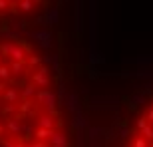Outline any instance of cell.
Wrapping results in <instances>:
<instances>
[{"label": "cell", "mask_w": 153, "mask_h": 147, "mask_svg": "<svg viewBox=\"0 0 153 147\" xmlns=\"http://www.w3.org/2000/svg\"><path fill=\"white\" fill-rule=\"evenodd\" d=\"M24 34L28 36L30 40H36V44L40 46V48H44L46 52L48 50H52V46H54V34H52L50 30H44V28H38V30H32V32H24Z\"/></svg>", "instance_id": "6da1fadb"}, {"label": "cell", "mask_w": 153, "mask_h": 147, "mask_svg": "<svg viewBox=\"0 0 153 147\" xmlns=\"http://www.w3.org/2000/svg\"><path fill=\"white\" fill-rule=\"evenodd\" d=\"M50 74H52V70L42 64V66H40L38 70H34V74H32V84H34L36 88H40V90H48L50 84H52Z\"/></svg>", "instance_id": "7a4b0ae2"}, {"label": "cell", "mask_w": 153, "mask_h": 147, "mask_svg": "<svg viewBox=\"0 0 153 147\" xmlns=\"http://www.w3.org/2000/svg\"><path fill=\"white\" fill-rule=\"evenodd\" d=\"M36 102H38L40 105H44L46 109L58 108V96H56V91H52V90H38Z\"/></svg>", "instance_id": "3957f363"}, {"label": "cell", "mask_w": 153, "mask_h": 147, "mask_svg": "<svg viewBox=\"0 0 153 147\" xmlns=\"http://www.w3.org/2000/svg\"><path fill=\"white\" fill-rule=\"evenodd\" d=\"M103 133L105 129L103 127H88V147H100L103 141Z\"/></svg>", "instance_id": "277c9868"}, {"label": "cell", "mask_w": 153, "mask_h": 147, "mask_svg": "<svg viewBox=\"0 0 153 147\" xmlns=\"http://www.w3.org/2000/svg\"><path fill=\"white\" fill-rule=\"evenodd\" d=\"M42 64L48 66L50 70H54V72H58V76L62 78V66H60V56H58V54L48 52L46 56H42Z\"/></svg>", "instance_id": "5b68a950"}, {"label": "cell", "mask_w": 153, "mask_h": 147, "mask_svg": "<svg viewBox=\"0 0 153 147\" xmlns=\"http://www.w3.org/2000/svg\"><path fill=\"white\" fill-rule=\"evenodd\" d=\"M2 125H4V131L20 137V131H22V115H16V117H12V119H6V121H2Z\"/></svg>", "instance_id": "8992f818"}, {"label": "cell", "mask_w": 153, "mask_h": 147, "mask_svg": "<svg viewBox=\"0 0 153 147\" xmlns=\"http://www.w3.org/2000/svg\"><path fill=\"white\" fill-rule=\"evenodd\" d=\"M38 127L48 131H56V127H62V119H54L50 115H40L38 117Z\"/></svg>", "instance_id": "52a82bcc"}, {"label": "cell", "mask_w": 153, "mask_h": 147, "mask_svg": "<svg viewBox=\"0 0 153 147\" xmlns=\"http://www.w3.org/2000/svg\"><path fill=\"white\" fill-rule=\"evenodd\" d=\"M48 145L50 147H68L70 141H68V135L64 131H52L50 139H48Z\"/></svg>", "instance_id": "ba28073f"}, {"label": "cell", "mask_w": 153, "mask_h": 147, "mask_svg": "<svg viewBox=\"0 0 153 147\" xmlns=\"http://www.w3.org/2000/svg\"><path fill=\"white\" fill-rule=\"evenodd\" d=\"M66 108L70 109V113H72V115H76V113H79L82 111V108H79V97H78V94H74V91H72V94H68V97H66Z\"/></svg>", "instance_id": "9c48e42d"}, {"label": "cell", "mask_w": 153, "mask_h": 147, "mask_svg": "<svg viewBox=\"0 0 153 147\" xmlns=\"http://www.w3.org/2000/svg\"><path fill=\"white\" fill-rule=\"evenodd\" d=\"M44 16H46V22H48V26H56L58 20H60V8H58V6L46 8V10H44Z\"/></svg>", "instance_id": "30bf717a"}, {"label": "cell", "mask_w": 153, "mask_h": 147, "mask_svg": "<svg viewBox=\"0 0 153 147\" xmlns=\"http://www.w3.org/2000/svg\"><path fill=\"white\" fill-rule=\"evenodd\" d=\"M36 94H38V88H36L34 84H28L20 90V99H22V102H30V97H34Z\"/></svg>", "instance_id": "8fae6325"}, {"label": "cell", "mask_w": 153, "mask_h": 147, "mask_svg": "<svg viewBox=\"0 0 153 147\" xmlns=\"http://www.w3.org/2000/svg\"><path fill=\"white\" fill-rule=\"evenodd\" d=\"M8 66H10L12 78H14V76H24L26 70H28V64H26V62H10Z\"/></svg>", "instance_id": "7c38bea8"}, {"label": "cell", "mask_w": 153, "mask_h": 147, "mask_svg": "<svg viewBox=\"0 0 153 147\" xmlns=\"http://www.w3.org/2000/svg\"><path fill=\"white\" fill-rule=\"evenodd\" d=\"M72 125H74L76 129H78V133H82V131L88 127V119H85L84 113L79 111V113H76V115H74V121H72Z\"/></svg>", "instance_id": "4fadbf2b"}, {"label": "cell", "mask_w": 153, "mask_h": 147, "mask_svg": "<svg viewBox=\"0 0 153 147\" xmlns=\"http://www.w3.org/2000/svg\"><path fill=\"white\" fill-rule=\"evenodd\" d=\"M0 82H4V84H8V82H14V78H12V72H10V66L8 64H0Z\"/></svg>", "instance_id": "5bb4252c"}, {"label": "cell", "mask_w": 153, "mask_h": 147, "mask_svg": "<svg viewBox=\"0 0 153 147\" xmlns=\"http://www.w3.org/2000/svg\"><path fill=\"white\" fill-rule=\"evenodd\" d=\"M26 64H28V70H38L40 66H42V56H38V54H30L28 60H26Z\"/></svg>", "instance_id": "9a60e30c"}, {"label": "cell", "mask_w": 153, "mask_h": 147, "mask_svg": "<svg viewBox=\"0 0 153 147\" xmlns=\"http://www.w3.org/2000/svg\"><path fill=\"white\" fill-rule=\"evenodd\" d=\"M16 6H18V10L20 12H32L34 10V6H36V2L34 0H20V2H16Z\"/></svg>", "instance_id": "2e32d148"}, {"label": "cell", "mask_w": 153, "mask_h": 147, "mask_svg": "<svg viewBox=\"0 0 153 147\" xmlns=\"http://www.w3.org/2000/svg\"><path fill=\"white\" fill-rule=\"evenodd\" d=\"M32 135H34V139H36V141H48V139H50V135H52V131L38 127V129H36L34 133H32Z\"/></svg>", "instance_id": "e0dca14e"}, {"label": "cell", "mask_w": 153, "mask_h": 147, "mask_svg": "<svg viewBox=\"0 0 153 147\" xmlns=\"http://www.w3.org/2000/svg\"><path fill=\"white\" fill-rule=\"evenodd\" d=\"M82 20H84V10H82V2H76V30H82Z\"/></svg>", "instance_id": "ac0fdd59"}, {"label": "cell", "mask_w": 153, "mask_h": 147, "mask_svg": "<svg viewBox=\"0 0 153 147\" xmlns=\"http://www.w3.org/2000/svg\"><path fill=\"white\" fill-rule=\"evenodd\" d=\"M139 135H141L143 139H147L149 143H153V125H147V127H143V129L139 131Z\"/></svg>", "instance_id": "d6986e66"}, {"label": "cell", "mask_w": 153, "mask_h": 147, "mask_svg": "<svg viewBox=\"0 0 153 147\" xmlns=\"http://www.w3.org/2000/svg\"><path fill=\"white\" fill-rule=\"evenodd\" d=\"M18 109H20V113H34V103L32 102H20Z\"/></svg>", "instance_id": "ffe728a7"}, {"label": "cell", "mask_w": 153, "mask_h": 147, "mask_svg": "<svg viewBox=\"0 0 153 147\" xmlns=\"http://www.w3.org/2000/svg\"><path fill=\"white\" fill-rule=\"evenodd\" d=\"M117 135H119V139H125V137H129L131 135V129L127 127V125H119V129H117Z\"/></svg>", "instance_id": "44dd1931"}, {"label": "cell", "mask_w": 153, "mask_h": 147, "mask_svg": "<svg viewBox=\"0 0 153 147\" xmlns=\"http://www.w3.org/2000/svg\"><path fill=\"white\" fill-rule=\"evenodd\" d=\"M131 103H133V105L145 103V96H143V94H133V96H131Z\"/></svg>", "instance_id": "7402d4cb"}, {"label": "cell", "mask_w": 153, "mask_h": 147, "mask_svg": "<svg viewBox=\"0 0 153 147\" xmlns=\"http://www.w3.org/2000/svg\"><path fill=\"white\" fill-rule=\"evenodd\" d=\"M131 147H149V141H147V139H143V137L139 135L135 141H133V145H131Z\"/></svg>", "instance_id": "603a6c76"}, {"label": "cell", "mask_w": 153, "mask_h": 147, "mask_svg": "<svg viewBox=\"0 0 153 147\" xmlns=\"http://www.w3.org/2000/svg\"><path fill=\"white\" fill-rule=\"evenodd\" d=\"M147 119H145V115H143V117H137L135 119V127H137V129H139V131H141L143 129V127H147Z\"/></svg>", "instance_id": "cb8c5ba5"}, {"label": "cell", "mask_w": 153, "mask_h": 147, "mask_svg": "<svg viewBox=\"0 0 153 147\" xmlns=\"http://www.w3.org/2000/svg\"><path fill=\"white\" fill-rule=\"evenodd\" d=\"M14 6L16 4H12L10 0H0V10H10V8L14 10Z\"/></svg>", "instance_id": "d4e9b609"}, {"label": "cell", "mask_w": 153, "mask_h": 147, "mask_svg": "<svg viewBox=\"0 0 153 147\" xmlns=\"http://www.w3.org/2000/svg\"><path fill=\"white\" fill-rule=\"evenodd\" d=\"M34 24H36V26H48V22H46V16H44V14H40V16H36Z\"/></svg>", "instance_id": "484cf974"}, {"label": "cell", "mask_w": 153, "mask_h": 147, "mask_svg": "<svg viewBox=\"0 0 153 147\" xmlns=\"http://www.w3.org/2000/svg\"><path fill=\"white\" fill-rule=\"evenodd\" d=\"M46 115H50V117H54V119H58V115H60V111H58V108H50V109H46Z\"/></svg>", "instance_id": "4316f807"}, {"label": "cell", "mask_w": 153, "mask_h": 147, "mask_svg": "<svg viewBox=\"0 0 153 147\" xmlns=\"http://www.w3.org/2000/svg\"><path fill=\"white\" fill-rule=\"evenodd\" d=\"M26 24H28V22H26V20H20V22L12 24V26H14V28H16V30H24V32H26Z\"/></svg>", "instance_id": "83f0119b"}, {"label": "cell", "mask_w": 153, "mask_h": 147, "mask_svg": "<svg viewBox=\"0 0 153 147\" xmlns=\"http://www.w3.org/2000/svg\"><path fill=\"white\" fill-rule=\"evenodd\" d=\"M145 119H147V123H149V125H153V108L147 109V113H145Z\"/></svg>", "instance_id": "f1b7e54d"}, {"label": "cell", "mask_w": 153, "mask_h": 147, "mask_svg": "<svg viewBox=\"0 0 153 147\" xmlns=\"http://www.w3.org/2000/svg\"><path fill=\"white\" fill-rule=\"evenodd\" d=\"M30 147H50V145H48V141H36L34 139V141L30 143Z\"/></svg>", "instance_id": "f546056e"}, {"label": "cell", "mask_w": 153, "mask_h": 147, "mask_svg": "<svg viewBox=\"0 0 153 147\" xmlns=\"http://www.w3.org/2000/svg\"><path fill=\"white\" fill-rule=\"evenodd\" d=\"M78 147H84V133L78 135Z\"/></svg>", "instance_id": "4dcf8cb0"}, {"label": "cell", "mask_w": 153, "mask_h": 147, "mask_svg": "<svg viewBox=\"0 0 153 147\" xmlns=\"http://www.w3.org/2000/svg\"><path fill=\"white\" fill-rule=\"evenodd\" d=\"M97 76H100V74H97V70H96V68H91V70H90V78H94V79H96Z\"/></svg>", "instance_id": "1f68e13d"}, {"label": "cell", "mask_w": 153, "mask_h": 147, "mask_svg": "<svg viewBox=\"0 0 153 147\" xmlns=\"http://www.w3.org/2000/svg\"><path fill=\"white\" fill-rule=\"evenodd\" d=\"M2 62H4V58H2V56H0V64H2Z\"/></svg>", "instance_id": "d6a6232c"}, {"label": "cell", "mask_w": 153, "mask_h": 147, "mask_svg": "<svg viewBox=\"0 0 153 147\" xmlns=\"http://www.w3.org/2000/svg\"><path fill=\"white\" fill-rule=\"evenodd\" d=\"M149 147H153V143H149Z\"/></svg>", "instance_id": "836d02e7"}]
</instances>
